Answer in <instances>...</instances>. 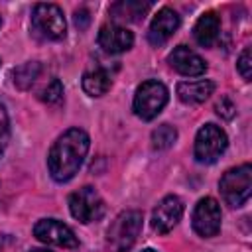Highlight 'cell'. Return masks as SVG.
<instances>
[{"label":"cell","instance_id":"4fadbf2b","mask_svg":"<svg viewBox=\"0 0 252 252\" xmlns=\"http://www.w3.org/2000/svg\"><path fill=\"white\" fill-rule=\"evenodd\" d=\"M98 45L106 51V53H122L128 51L134 43V33L122 26L116 24H104L98 30Z\"/></svg>","mask_w":252,"mask_h":252},{"label":"cell","instance_id":"7c38bea8","mask_svg":"<svg viewBox=\"0 0 252 252\" xmlns=\"http://www.w3.org/2000/svg\"><path fill=\"white\" fill-rule=\"evenodd\" d=\"M167 63L181 75L185 77H199L207 71V63L201 55H197L193 49H189L187 45H177L169 55H167Z\"/></svg>","mask_w":252,"mask_h":252},{"label":"cell","instance_id":"ffe728a7","mask_svg":"<svg viewBox=\"0 0 252 252\" xmlns=\"http://www.w3.org/2000/svg\"><path fill=\"white\" fill-rule=\"evenodd\" d=\"M39 98H41L43 102H47V104H57V102L63 98V85H61V81H59V79H51V81L43 87Z\"/></svg>","mask_w":252,"mask_h":252},{"label":"cell","instance_id":"d6986e66","mask_svg":"<svg viewBox=\"0 0 252 252\" xmlns=\"http://www.w3.org/2000/svg\"><path fill=\"white\" fill-rule=\"evenodd\" d=\"M177 140V130L171 124H159L152 132V146L154 150H167L175 144Z\"/></svg>","mask_w":252,"mask_h":252},{"label":"cell","instance_id":"3957f363","mask_svg":"<svg viewBox=\"0 0 252 252\" xmlns=\"http://www.w3.org/2000/svg\"><path fill=\"white\" fill-rule=\"evenodd\" d=\"M219 189H220V195H222L226 205H230L232 209L242 207L250 199V191H252V167H250V163H242L238 167L228 169L220 177Z\"/></svg>","mask_w":252,"mask_h":252},{"label":"cell","instance_id":"8992f818","mask_svg":"<svg viewBox=\"0 0 252 252\" xmlns=\"http://www.w3.org/2000/svg\"><path fill=\"white\" fill-rule=\"evenodd\" d=\"M32 28L43 39H61L65 37L67 24L63 10L57 4H35L32 14Z\"/></svg>","mask_w":252,"mask_h":252},{"label":"cell","instance_id":"7402d4cb","mask_svg":"<svg viewBox=\"0 0 252 252\" xmlns=\"http://www.w3.org/2000/svg\"><path fill=\"white\" fill-rule=\"evenodd\" d=\"M236 69L242 75L244 81H250L252 77V55H250V47H244V51L240 53L238 61H236Z\"/></svg>","mask_w":252,"mask_h":252},{"label":"cell","instance_id":"8fae6325","mask_svg":"<svg viewBox=\"0 0 252 252\" xmlns=\"http://www.w3.org/2000/svg\"><path fill=\"white\" fill-rule=\"evenodd\" d=\"M179 24H181V20H179V16H177L175 10H171V8H161V10L154 16V20H152V24H150L148 41H150L152 45H163V43L177 32Z\"/></svg>","mask_w":252,"mask_h":252},{"label":"cell","instance_id":"44dd1931","mask_svg":"<svg viewBox=\"0 0 252 252\" xmlns=\"http://www.w3.org/2000/svg\"><path fill=\"white\" fill-rule=\"evenodd\" d=\"M8 142H10V120H8L6 106L0 102V158L4 156Z\"/></svg>","mask_w":252,"mask_h":252},{"label":"cell","instance_id":"277c9868","mask_svg":"<svg viewBox=\"0 0 252 252\" xmlns=\"http://www.w3.org/2000/svg\"><path fill=\"white\" fill-rule=\"evenodd\" d=\"M167 98H169V93L165 85L150 79V81H144L136 89L132 106H134L136 116H140L142 120H154L167 104Z\"/></svg>","mask_w":252,"mask_h":252},{"label":"cell","instance_id":"603a6c76","mask_svg":"<svg viewBox=\"0 0 252 252\" xmlns=\"http://www.w3.org/2000/svg\"><path fill=\"white\" fill-rule=\"evenodd\" d=\"M215 110H217V114H219L220 118H224V120H230V118L236 114V106H234V102H232L228 96H222V98L215 104Z\"/></svg>","mask_w":252,"mask_h":252},{"label":"cell","instance_id":"ba28073f","mask_svg":"<svg viewBox=\"0 0 252 252\" xmlns=\"http://www.w3.org/2000/svg\"><path fill=\"white\" fill-rule=\"evenodd\" d=\"M33 234L37 240H41L45 244H55V246H63V248H77L79 246L75 232L65 222H61L57 219L37 220L33 226Z\"/></svg>","mask_w":252,"mask_h":252},{"label":"cell","instance_id":"52a82bcc","mask_svg":"<svg viewBox=\"0 0 252 252\" xmlns=\"http://www.w3.org/2000/svg\"><path fill=\"white\" fill-rule=\"evenodd\" d=\"M69 211L79 222L89 224V222H94V220L102 219L104 201H102V197L98 195V191L94 187L85 185V187H81V189H77L75 193L69 195Z\"/></svg>","mask_w":252,"mask_h":252},{"label":"cell","instance_id":"ac0fdd59","mask_svg":"<svg viewBox=\"0 0 252 252\" xmlns=\"http://www.w3.org/2000/svg\"><path fill=\"white\" fill-rule=\"evenodd\" d=\"M39 71H41V65L37 61H28L20 67H16L12 71V77H14V85L22 91L30 89L33 85V81L39 77Z\"/></svg>","mask_w":252,"mask_h":252},{"label":"cell","instance_id":"d4e9b609","mask_svg":"<svg viewBox=\"0 0 252 252\" xmlns=\"http://www.w3.org/2000/svg\"><path fill=\"white\" fill-rule=\"evenodd\" d=\"M30 252H51V250H47V248H32Z\"/></svg>","mask_w":252,"mask_h":252},{"label":"cell","instance_id":"9a60e30c","mask_svg":"<svg viewBox=\"0 0 252 252\" xmlns=\"http://www.w3.org/2000/svg\"><path fill=\"white\" fill-rule=\"evenodd\" d=\"M219 32H220V18L215 12H205L193 28L195 41L203 47H211L219 39Z\"/></svg>","mask_w":252,"mask_h":252},{"label":"cell","instance_id":"484cf974","mask_svg":"<svg viewBox=\"0 0 252 252\" xmlns=\"http://www.w3.org/2000/svg\"><path fill=\"white\" fill-rule=\"evenodd\" d=\"M142 252H158V250H154V248H144Z\"/></svg>","mask_w":252,"mask_h":252},{"label":"cell","instance_id":"4316f807","mask_svg":"<svg viewBox=\"0 0 252 252\" xmlns=\"http://www.w3.org/2000/svg\"><path fill=\"white\" fill-rule=\"evenodd\" d=\"M0 26H2V18H0Z\"/></svg>","mask_w":252,"mask_h":252},{"label":"cell","instance_id":"9c48e42d","mask_svg":"<svg viewBox=\"0 0 252 252\" xmlns=\"http://www.w3.org/2000/svg\"><path fill=\"white\" fill-rule=\"evenodd\" d=\"M220 207L213 197H205L195 205L193 211V228L199 236L211 238L220 230Z\"/></svg>","mask_w":252,"mask_h":252},{"label":"cell","instance_id":"e0dca14e","mask_svg":"<svg viewBox=\"0 0 252 252\" xmlns=\"http://www.w3.org/2000/svg\"><path fill=\"white\" fill-rule=\"evenodd\" d=\"M110 85H112L110 75L104 69H100V67H96L93 71H87L83 75V91L89 96H102V94H106Z\"/></svg>","mask_w":252,"mask_h":252},{"label":"cell","instance_id":"7a4b0ae2","mask_svg":"<svg viewBox=\"0 0 252 252\" xmlns=\"http://www.w3.org/2000/svg\"><path fill=\"white\" fill-rule=\"evenodd\" d=\"M142 220L144 219L140 211H122L106 232V244L110 252H128L142 232Z\"/></svg>","mask_w":252,"mask_h":252},{"label":"cell","instance_id":"30bf717a","mask_svg":"<svg viewBox=\"0 0 252 252\" xmlns=\"http://www.w3.org/2000/svg\"><path fill=\"white\" fill-rule=\"evenodd\" d=\"M183 217V201L177 195L163 197L152 213V228L159 234H167Z\"/></svg>","mask_w":252,"mask_h":252},{"label":"cell","instance_id":"5b68a950","mask_svg":"<svg viewBox=\"0 0 252 252\" xmlns=\"http://www.w3.org/2000/svg\"><path fill=\"white\" fill-rule=\"evenodd\" d=\"M228 138L224 130L217 124H205L195 136V159L199 163H215L226 150Z\"/></svg>","mask_w":252,"mask_h":252},{"label":"cell","instance_id":"2e32d148","mask_svg":"<svg viewBox=\"0 0 252 252\" xmlns=\"http://www.w3.org/2000/svg\"><path fill=\"white\" fill-rule=\"evenodd\" d=\"M152 8V2L142 0H122L110 6V16L120 22H138Z\"/></svg>","mask_w":252,"mask_h":252},{"label":"cell","instance_id":"6da1fadb","mask_svg":"<svg viewBox=\"0 0 252 252\" xmlns=\"http://www.w3.org/2000/svg\"><path fill=\"white\" fill-rule=\"evenodd\" d=\"M91 138L81 128H69L63 132L49 150L47 167L57 183H65L75 177L89 152Z\"/></svg>","mask_w":252,"mask_h":252},{"label":"cell","instance_id":"cb8c5ba5","mask_svg":"<svg viewBox=\"0 0 252 252\" xmlns=\"http://www.w3.org/2000/svg\"><path fill=\"white\" fill-rule=\"evenodd\" d=\"M89 22H91V16H89L87 10H77V12H75V24H77L81 30H85V28L89 26Z\"/></svg>","mask_w":252,"mask_h":252},{"label":"cell","instance_id":"5bb4252c","mask_svg":"<svg viewBox=\"0 0 252 252\" xmlns=\"http://www.w3.org/2000/svg\"><path fill=\"white\" fill-rule=\"evenodd\" d=\"M213 91H215V83L209 79L183 81L177 85V96L185 104H201L213 94Z\"/></svg>","mask_w":252,"mask_h":252}]
</instances>
